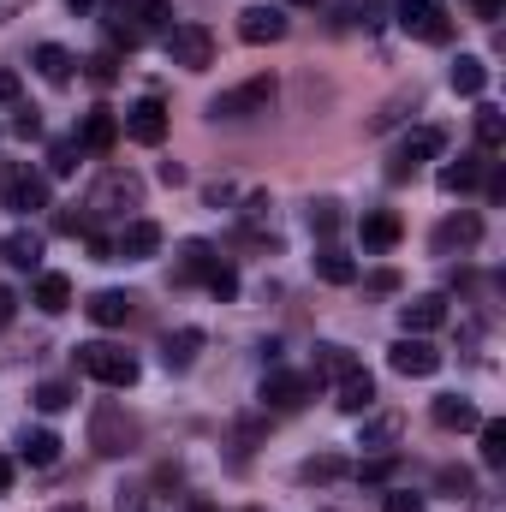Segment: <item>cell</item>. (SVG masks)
I'll return each mask as SVG.
<instances>
[{"label": "cell", "mask_w": 506, "mask_h": 512, "mask_svg": "<svg viewBox=\"0 0 506 512\" xmlns=\"http://www.w3.org/2000/svg\"><path fill=\"white\" fill-rule=\"evenodd\" d=\"M370 286H376V292H393V286H399V274H393V268H381V274H370Z\"/></svg>", "instance_id": "49"}, {"label": "cell", "mask_w": 506, "mask_h": 512, "mask_svg": "<svg viewBox=\"0 0 506 512\" xmlns=\"http://www.w3.org/2000/svg\"><path fill=\"white\" fill-rule=\"evenodd\" d=\"M292 6H310V0H292Z\"/></svg>", "instance_id": "53"}, {"label": "cell", "mask_w": 506, "mask_h": 512, "mask_svg": "<svg viewBox=\"0 0 506 512\" xmlns=\"http://www.w3.org/2000/svg\"><path fill=\"white\" fill-rule=\"evenodd\" d=\"M108 42H114V48H137V42H143V24H137L131 12H114V18H108Z\"/></svg>", "instance_id": "36"}, {"label": "cell", "mask_w": 506, "mask_h": 512, "mask_svg": "<svg viewBox=\"0 0 506 512\" xmlns=\"http://www.w3.org/2000/svg\"><path fill=\"white\" fill-rule=\"evenodd\" d=\"M435 423L465 435V429H477V423H483V411H477L471 399H459V393H441V399H435Z\"/></svg>", "instance_id": "22"}, {"label": "cell", "mask_w": 506, "mask_h": 512, "mask_svg": "<svg viewBox=\"0 0 506 512\" xmlns=\"http://www.w3.org/2000/svg\"><path fill=\"white\" fill-rule=\"evenodd\" d=\"M316 280H328V286H352V280H358V262L328 245V251H316Z\"/></svg>", "instance_id": "27"}, {"label": "cell", "mask_w": 506, "mask_h": 512, "mask_svg": "<svg viewBox=\"0 0 506 512\" xmlns=\"http://www.w3.org/2000/svg\"><path fill=\"white\" fill-rule=\"evenodd\" d=\"M60 512H84V507H60Z\"/></svg>", "instance_id": "52"}, {"label": "cell", "mask_w": 506, "mask_h": 512, "mask_svg": "<svg viewBox=\"0 0 506 512\" xmlns=\"http://www.w3.org/2000/svg\"><path fill=\"white\" fill-rule=\"evenodd\" d=\"M6 209L12 215H36V209H48V173H30V167H18L12 179H6Z\"/></svg>", "instance_id": "9"}, {"label": "cell", "mask_w": 506, "mask_h": 512, "mask_svg": "<svg viewBox=\"0 0 506 512\" xmlns=\"http://www.w3.org/2000/svg\"><path fill=\"white\" fill-rule=\"evenodd\" d=\"M477 143H483V149H501L506 143V114L501 108H489V102L477 108Z\"/></svg>", "instance_id": "34"}, {"label": "cell", "mask_w": 506, "mask_h": 512, "mask_svg": "<svg viewBox=\"0 0 506 512\" xmlns=\"http://www.w3.org/2000/svg\"><path fill=\"white\" fill-rule=\"evenodd\" d=\"M215 245L209 239H191V245H179V262H173V280H209L215 274Z\"/></svg>", "instance_id": "18"}, {"label": "cell", "mask_w": 506, "mask_h": 512, "mask_svg": "<svg viewBox=\"0 0 506 512\" xmlns=\"http://www.w3.org/2000/svg\"><path fill=\"white\" fill-rule=\"evenodd\" d=\"M12 131H18V137H42V120H36V108H24V114L12 120Z\"/></svg>", "instance_id": "45"}, {"label": "cell", "mask_w": 506, "mask_h": 512, "mask_svg": "<svg viewBox=\"0 0 506 512\" xmlns=\"http://www.w3.org/2000/svg\"><path fill=\"white\" fill-rule=\"evenodd\" d=\"M72 167H78V137H66V143L48 149V173H72Z\"/></svg>", "instance_id": "41"}, {"label": "cell", "mask_w": 506, "mask_h": 512, "mask_svg": "<svg viewBox=\"0 0 506 512\" xmlns=\"http://www.w3.org/2000/svg\"><path fill=\"white\" fill-rule=\"evenodd\" d=\"M66 405H72V387H66V382H42V387H36V411H48V417H54V411H66Z\"/></svg>", "instance_id": "37"}, {"label": "cell", "mask_w": 506, "mask_h": 512, "mask_svg": "<svg viewBox=\"0 0 506 512\" xmlns=\"http://www.w3.org/2000/svg\"><path fill=\"white\" fill-rule=\"evenodd\" d=\"M191 173H185V161H161V185H185Z\"/></svg>", "instance_id": "47"}, {"label": "cell", "mask_w": 506, "mask_h": 512, "mask_svg": "<svg viewBox=\"0 0 506 512\" xmlns=\"http://www.w3.org/2000/svg\"><path fill=\"white\" fill-rule=\"evenodd\" d=\"M114 251L126 256V262H143V256H155V251H161V227L137 215V221H126V233L114 239Z\"/></svg>", "instance_id": "16"}, {"label": "cell", "mask_w": 506, "mask_h": 512, "mask_svg": "<svg viewBox=\"0 0 506 512\" xmlns=\"http://www.w3.org/2000/svg\"><path fill=\"white\" fill-rule=\"evenodd\" d=\"M477 239H483V221H477L471 209H465V215H447V221L435 227V251H441V256H447V251H471Z\"/></svg>", "instance_id": "14"}, {"label": "cell", "mask_w": 506, "mask_h": 512, "mask_svg": "<svg viewBox=\"0 0 506 512\" xmlns=\"http://www.w3.org/2000/svg\"><path fill=\"white\" fill-rule=\"evenodd\" d=\"M18 459H24V465H54V459H60V435H54V429H30V435L18 441Z\"/></svg>", "instance_id": "29"}, {"label": "cell", "mask_w": 506, "mask_h": 512, "mask_svg": "<svg viewBox=\"0 0 506 512\" xmlns=\"http://www.w3.org/2000/svg\"><path fill=\"white\" fill-rule=\"evenodd\" d=\"M435 483H441V495H453V501H471V495H477V477H471L465 465H441Z\"/></svg>", "instance_id": "35"}, {"label": "cell", "mask_w": 506, "mask_h": 512, "mask_svg": "<svg viewBox=\"0 0 506 512\" xmlns=\"http://www.w3.org/2000/svg\"><path fill=\"white\" fill-rule=\"evenodd\" d=\"M239 36H245L251 48L280 42V36H286V12H280V6H245V12H239Z\"/></svg>", "instance_id": "12"}, {"label": "cell", "mask_w": 506, "mask_h": 512, "mask_svg": "<svg viewBox=\"0 0 506 512\" xmlns=\"http://www.w3.org/2000/svg\"><path fill=\"white\" fill-rule=\"evenodd\" d=\"M358 483H370V489L393 483V453H376V459H364V465H358Z\"/></svg>", "instance_id": "38"}, {"label": "cell", "mask_w": 506, "mask_h": 512, "mask_svg": "<svg viewBox=\"0 0 506 512\" xmlns=\"http://www.w3.org/2000/svg\"><path fill=\"white\" fill-rule=\"evenodd\" d=\"M197 352H203V328H179V334H167L161 364H167V370H191V364H197Z\"/></svg>", "instance_id": "21"}, {"label": "cell", "mask_w": 506, "mask_h": 512, "mask_svg": "<svg viewBox=\"0 0 506 512\" xmlns=\"http://www.w3.org/2000/svg\"><path fill=\"white\" fill-rule=\"evenodd\" d=\"M399 24H405L417 42H435V48L453 36V24H447V6H441V0H399Z\"/></svg>", "instance_id": "5"}, {"label": "cell", "mask_w": 506, "mask_h": 512, "mask_svg": "<svg viewBox=\"0 0 506 512\" xmlns=\"http://www.w3.org/2000/svg\"><path fill=\"white\" fill-rule=\"evenodd\" d=\"M346 471H352V465H346L340 453H316V459H304V465H298V483H316V489H328V483H340Z\"/></svg>", "instance_id": "26"}, {"label": "cell", "mask_w": 506, "mask_h": 512, "mask_svg": "<svg viewBox=\"0 0 506 512\" xmlns=\"http://www.w3.org/2000/svg\"><path fill=\"white\" fill-rule=\"evenodd\" d=\"M78 370H84L90 382H102V387H131L137 382V358H131L126 346H114V340L78 346Z\"/></svg>", "instance_id": "2"}, {"label": "cell", "mask_w": 506, "mask_h": 512, "mask_svg": "<svg viewBox=\"0 0 506 512\" xmlns=\"http://www.w3.org/2000/svg\"><path fill=\"white\" fill-rule=\"evenodd\" d=\"M120 131H126L131 143L155 149V143L167 137V108H161L155 96H143V102H131V108H126V120H120Z\"/></svg>", "instance_id": "8"}, {"label": "cell", "mask_w": 506, "mask_h": 512, "mask_svg": "<svg viewBox=\"0 0 506 512\" xmlns=\"http://www.w3.org/2000/svg\"><path fill=\"white\" fill-rule=\"evenodd\" d=\"M114 78H120V60H114V54H96V60H90V84H96V90H108Z\"/></svg>", "instance_id": "42"}, {"label": "cell", "mask_w": 506, "mask_h": 512, "mask_svg": "<svg viewBox=\"0 0 506 512\" xmlns=\"http://www.w3.org/2000/svg\"><path fill=\"white\" fill-rule=\"evenodd\" d=\"M268 102H274V78L262 72V78H245L239 90H221L209 102V120H251V114H268Z\"/></svg>", "instance_id": "3"}, {"label": "cell", "mask_w": 506, "mask_h": 512, "mask_svg": "<svg viewBox=\"0 0 506 512\" xmlns=\"http://www.w3.org/2000/svg\"><path fill=\"white\" fill-rule=\"evenodd\" d=\"M137 203H143V185H137L131 173H108V179L96 185V197H90L96 215H126V209H137Z\"/></svg>", "instance_id": "11"}, {"label": "cell", "mask_w": 506, "mask_h": 512, "mask_svg": "<svg viewBox=\"0 0 506 512\" xmlns=\"http://www.w3.org/2000/svg\"><path fill=\"white\" fill-rule=\"evenodd\" d=\"M399 322H405V334H435L447 322V298L441 292H417L411 304H399Z\"/></svg>", "instance_id": "13"}, {"label": "cell", "mask_w": 506, "mask_h": 512, "mask_svg": "<svg viewBox=\"0 0 506 512\" xmlns=\"http://www.w3.org/2000/svg\"><path fill=\"white\" fill-rule=\"evenodd\" d=\"M30 304H36V310H48V316H60V310L72 304V280H66V274H36Z\"/></svg>", "instance_id": "24"}, {"label": "cell", "mask_w": 506, "mask_h": 512, "mask_svg": "<svg viewBox=\"0 0 506 512\" xmlns=\"http://www.w3.org/2000/svg\"><path fill=\"white\" fill-rule=\"evenodd\" d=\"M120 143V120L108 114V108H90L84 114V126H78V149H90V155H108Z\"/></svg>", "instance_id": "15"}, {"label": "cell", "mask_w": 506, "mask_h": 512, "mask_svg": "<svg viewBox=\"0 0 506 512\" xmlns=\"http://www.w3.org/2000/svg\"><path fill=\"white\" fill-rule=\"evenodd\" d=\"M6 102H18V72L0 66V108H6Z\"/></svg>", "instance_id": "48"}, {"label": "cell", "mask_w": 506, "mask_h": 512, "mask_svg": "<svg viewBox=\"0 0 506 512\" xmlns=\"http://www.w3.org/2000/svg\"><path fill=\"white\" fill-rule=\"evenodd\" d=\"M84 239H90V256H96V262H120L114 239H102V233H84Z\"/></svg>", "instance_id": "44"}, {"label": "cell", "mask_w": 506, "mask_h": 512, "mask_svg": "<svg viewBox=\"0 0 506 512\" xmlns=\"http://www.w3.org/2000/svg\"><path fill=\"white\" fill-rule=\"evenodd\" d=\"M203 286H209V292H215V298H221V304H227V298H239V274H233V268H227V262H215V274H209V280H203Z\"/></svg>", "instance_id": "40"}, {"label": "cell", "mask_w": 506, "mask_h": 512, "mask_svg": "<svg viewBox=\"0 0 506 512\" xmlns=\"http://www.w3.org/2000/svg\"><path fill=\"white\" fill-rule=\"evenodd\" d=\"M310 393H316V376H292V370H280V364L262 376V405H268V411H298Z\"/></svg>", "instance_id": "7"}, {"label": "cell", "mask_w": 506, "mask_h": 512, "mask_svg": "<svg viewBox=\"0 0 506 512\" xmlns=\"http://www.w3.org/2000/svg\"><path fill=\"white\" fill-rule=\"evenodd\" d=\"M0 256H6L12 268H36V262H42V239L18 227V233H6V245H0Z\"/></svg>", "instance_id": "32"}, {"label": "cell", "mask_w": 506, "mask_h": 512, "mask_svg": "<svg viewBox=\"0 0 506 512\" xmlns=\"http://www.w3.org/2000/svg\"><path fill=\"white\" fill-rule=\"evenodd\" d=\"M399 429H405V417H399V411H381V417H370V423H364L358 447H364V453H393Z\"/></svg>", "instance_id": "23"}, {"label": "cell", "mask_w": 506, "mask_h": 512, "mask_svg": "<svg viewBox=\"0 0 506 512\" xmlns=\"http://www.w3.org/2000/svg\"><path fill=\"white\" fill-rule=\"evenodd\" d=\"M90 447H96L102 459H126L131 447H137V417H131L126 405L102 399V405L90 411Z\"/></svg>", "instance_id": "1"}, {"label": "cell", "mask_w": 506, "mask_h": 512, "mask_svg": "<svg viewBox=\"0 0 506 512\" xmlns=\"http://www.w3.org/2000/svg\"><path fill=\"white\" fill-rule=\"evenodd\" d=\"M477 179H483V155H459L441 167V191H471Z\"/></svg>", "instance_id": "31"}, {"label": "cell", "mask_w": 506, "mask_h": 512, "mask_svg": "<svg viewBox=\"0 0 506 512\" xmlns=\"http://www.w3.org/2000/svg\"><path fill=\"white\" fill-rule=\"evenodd\" d=\"M471 12H477L483 24H495V18H501V12H506V0H471Z\"/></svg>", "instance_id": "46"}, {"label": "cell", "mask_w": 506, "mask_h": 512, "mask_svg": "<svg viewBox=\"0 0 506 512\" xmlns=\"http://www.w3.org/2000/svg\"><path fill=\"white\" fill-rule=\"evenodd\" d=\"M36 72H42L48 84H72V54H66L60 42H42V48H36Z\"/></svg>", "instance_id": "30"}, {"label": "cell", "mask_w": 506, "mask_h": 512, "mask_svg": "<svg viewBox=\"0 0 506 512\" xmlns=\"http://www.w3.org/2000/svg\"><path fill=\"white\" fill-rule=\"evenodd\" d=\"M12 304H18V298H12V292H6V286H0V328H6V322H12Z\"/></svg>", "instance_id": "50"}, {"label": "cell", "mask_w": 506, "mask_h": 512, "mask_svg": "<svg viewBox=\"0 0 506 512\" xmlns=\"http://www.w3.org/2000/svg\"><path fill=\"white\" fill-rule=\"evenodd\" d=\"M358 233H364V245H370V251H393V245L405 239V221H399L393 209H370V215L358 221Z\"/></svg>", "instance_id": "17"}, {"label": "cell", "mask_w": 506, "mask_h": 512, "mask_svg": "<svg viewBox=\"0 0 506 512\" xmlns=\"http://www.w3.org/2000/svg\"><path fill=\"white\" fill-rule=\"evenodd\" d=\"M387 364L405 376V382H423V376H435L441 370V352L423 340V334H405V340H393V352H387Z\"/></svg>", "instance_id": "6"}, {"label": "cell", "mask_w": 506, "mask_h": 512, "mask_svg": "<svg viewBox=\"0 0 506 512\" xmlns=\"http://www.w3.org/2000/svg\"><path fill=\"white\" fill-rule=\"evenodd\" d=\"M340 393H334V405L346 411V417H364L370 405H376V382H370V370H352L346 382H334Z\"/></svg>", "instance_id": "19"}, {"label": "cell", "mask_w": 506, "mask_h": 512, "mask_svg": "<svg viewBox=\"0 0 506 512\" xmlns=\"http://www.w3.org/2000/svg\"><path fill=\"white\" fill-rule=\"evenodd\" d=\"M167 60L185 66V72L215 66V36H209V24H173V30H167Z\"/></svg>", "instance_id": "4"}, {"label": "cell", "mask_w": 506, "mask_h": 512, "mask_svg": "<svg viewBox=\"0 0 506 512\" xmlns=\"http://www.w3.org/2000/svg\"><path fill=\"white\" fill-rule=\"evenodd\" d=\"M6 489H12V459L0 453V495H6Z\"/></svg>", "instance_id": "51"}, {"label": "cell", "mask_w": 506, "mask_h": 512, "mask_svg": "<svg viewBox=\"0 0 506 512\" xmlns=\"http://www.w3.org/2000/svg\"><path fill=\"white\" fill-rule=\"evenodd\" d=\"M453 90H459V96H483V90H489V66H483L477 54H459V60H453Z\"/></svg>", "instance_id": "28"}, {"label": "cell", "mask_w": 506, "mask_h": 512, "mask_svg": "<svg viewBox=\"0 0 506 512\" xmlns=\"http://www.w3.org/2000/svg\"><path fill=\"white\" fill-rule=\"evenodd\" d=\"M334 227H340V203H328V197H322V203H310V233H322V239H328Z\"/></svg>", "instance_id": "39"}, {"label": "cell", "mask_w": 506, "mask_h": 512, "mask_svg": "<svg viewBox=\"0 0 506 512\" xmlns=\"http://www.w3.org/2000/svg\"><path fill=\"white\" fill-rule=\"evenodd\" d=\"M84 316L96 322V328H126V316H131V292H96L90 304H84Z\"/></svg>", "instance_id": "20"}, {"label": "cell", "mask_w": 506, "mask_h": 512, "mask_svg": "<svg viewBox=\"0 0 506 512\" xmlns=\"http://www.w3.org/2000/svg\"><path fill=\"white\" fill-rule=\"evenodd\" d=\"M477 435H483V465L501 471L506 465V423L501 417H495V423H477Z\"/></svg>", "instance_id": "33"}, {"label": "cell", "mask_w": 506, "mask_h": 512, "mask_svg": "<svg viewBox=\"0 0 506 512\" xmlns=\"http://www.w3.org/2000/svg\"><path fill=\"white\" fill-rule=\"evenodd\" d=\"M381 512H423V501H417L411 489H387V501H381Z\"/></svg>", "instance_id": "43"}, {"label": "cell", "mask_w": 506, "mask_h": 512, "mask_svg": "<svg viewBox=\"0 0 506 512\" xmlns=\"http://www.w3.org/2000/svg\"><path fill=\"white\" fill-rule=\"evenodd\" d=\"M352 370H364V364H358L346 346H316V370H310L316 382H346Z\"/></svg>", "instance_id": "25"}, {"label": "cell", "mask_w": 506, "mask_h": 512, "mask_svg": "<svg viewBox=\"0 0 506 512\" xmlns=\"http://www.w3.org/2000/svg\"><path fill=\"white\" fill-rule=\"evenodd\" d=\"M447 149V131L441 126H417V131H405V143H399V161H393V179H405L417 161H435Z\"/></svg>", "instance_id": "10"}]
</instances>
